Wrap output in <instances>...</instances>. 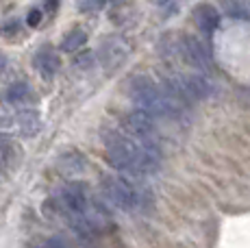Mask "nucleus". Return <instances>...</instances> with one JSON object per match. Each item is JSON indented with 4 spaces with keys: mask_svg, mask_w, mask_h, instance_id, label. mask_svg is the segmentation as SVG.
<instances>
[{
    "mask_svg": "<svg viewBox=\"0 0 250 248\" xmlns=\"http://www.w3.org/2000/svg\"><path fill=\"white\" fill-rule=\"evenodd\" d=\"M104 150H107L109 164L126 174H152L161 164V155L155 144L139 142L135 137H128L126 133L107 135Z\"/></svg>",
    "mask_w": 250,
    "mask_h": 248,
    "instance_id": "1",
    "label": "nucleus"
},
{
    "mask_svg": "<svg viewBox=\"0 0 250 248\" xmlns=\"http://www.w3.org/2000/svg\"><path fill=\"white\" fill-rule=\"evenodd\" d=\"M131 98L135 103L139 111L148 113V116H179L181 103L167 96L161 87H157L152 81L148 79H135L131 83Z\"/></svg>",
    "mask_w": 250,
    "mask_h": 248,
    "instance_id": "2",
    "label": "nucleus"
},
{
    "mask_svg": "<svg viewBox=\"0 0 250 248\" xmlns=\"http://www.w3.org/2000/svg\"><path fill=\"white\" fill-rule=\"evenodd\" d=\"M103 194L113 207L122 209V211H137L144 205L142 189L122 176H104Z\"/></svg>",
    "mask_w": 250,
    "mask_h": 248,
    "instance_id": "3",
    "label": "nucleus"
},
{
    "mask_svg": "<svg viewBox=\"0 0 250 248\" xmlns=\"http://www.w3.org/2000/svg\"><path fill=\"white\" fill-rule=\"evenodd\" d=\"M122 131L128 137H135L139 142H150L155 144V124H152V116L144 111H131L122 118Z\"/></svg>",
    "mask_w": 250,
    "mask_h": 248,
    "instance_id": "4",
    "label": "nucleus"
},
{
    "mask_svg": "<svg viewBox=\"0 0 250 248\" xmlns=\"http://www.w3.org/2000/svg\"><path fill=\"white\" fill-rule=\"evenodd\" d=\"M57 203H59V209L65 216H70V213H85L89 209V200H87V194H85V187L79 183L65 185L59 192V196H57Z\"/></svg>",
    "mask_w": 250,
    "mask_h": 248,
    "instance_id": "5",
    "label": "nucleus"
},
{
    "mask_svg": "<svg viewBox=\"0 0 250 248\" xmlns=\"http://www.w3.org/2000/svg\"><path fill=\"white\" fill-rule=\"evenodd\" d=\"M181 55L187 63L194 65V68H198V70H209L211 68V52L198 37H191V35L183 37Z\"/></svg>",
    "mask_w": 250,
    "mask_h": 248,
    "instance_id": "6",
    "label": "nucleus"
},
{
    "mask_svg": "<svg viewBox=\"0 0 250 248\" xmlns=\"http://www.w3.org/2000/svg\"><path fill=\"white\" fill-rule=\"evenodd\" d=\"M126 57H128V46L124 44L120 37L107 40L103 44V48H100V61H103L104 70H109V72L118 70L120 65L126 61Z\"/></svg>",
    "mask_w": 250,
    "mask_h": 248,
    "instance_id": "7",
    "label": "nucleus"
},
{
    "mask_svg": "<svg viewBox=\"0 0 250 248\" xmlns=\"http://www.w3.org/2000/svg\"><path fill=\"white\" fill-rule=\"evenodd\" d=\"M196 22H198V26L203 28L205 33H213L215 28L220 26V13L215 7H211V4H203V7L196 9Z\"/></svg>",
    "mask_w": 250,
    "mask_h": 248,
    "instance_id": "8",
    "label": "nucleus"
},
{
    "mask_svg": "<svg viewBox=\"0 0 250 248\" xmlns=\"http://www.w3.org/2000/svg\"><path fill=\"white\" fill-rule=\"evenodd\" d=\"M35 65L44 79H52L57 74V70H59V57L50 50H42L35 57Z\"/></svg>",
    "mask_w": 250,
    "mask_h": 248,
    "instance_id": "9",
    "label": "nucleus"
},
{
    "mask_svg": "<svg viewBox=\"0 0 250 248\" xmlns=\"http://www.w3.org/2000/svg\"><path fill=\"white\" fill-rule=\"evenodd\" d=\"M222 4L230 18L250 20V0H222Z\"/></svg>",
    "mask_w": 250,
    "mask_h": 248,
    "instance_id": "10",
    "label": "nucleus"
},
{
    "mask_svg": "<svg viewBox=\"0 0 250 248\" xmlns=\"http://www.w3.org/2000/svg\"><path fill=\"white\" fill-rule=\"evenodd\" d=\"M28 85L22 83V81H18V83H11L7 87V92H4V100H7L9 104H22L24 100L28 98Z\"/></svg>",
    "mask_w": 250,
    "mask_h": 248,
    "instance_id": "11",
    "label": "nucleus"
},
{
    "mask_svg": "<svg viewBox=\"0 0 250 248\" xmlns=\"http://www.w3.org/2000/svg\"><path fill=\"white\" fill-rule=\"evenodd\" d=\"M85 41H87V33L81 31V28H74V31H70L68 35L63 37V41H61V50L63 52H76Z\"/></svg>",
    "mask_w": 250,
    "mask_h": 248,
    "instance_id": "12",
    "label": "nucleus"
},
{
    "mask_svg": "<svg viewBox=\"0 0 250 248\" xmlns=\"http://www.w3.org/2000/svg\"><path fill=\"white\" fill-rule=\"evenodd\" d=\"M18 122H20V131L22 135H35L37 131H40V118L35 116L33 111H24L20 113V118H18Z\"/></svg>",
    "mask_w": 250,
    "mask_h": 248,
    "instance_id": "13",
    "label": "nucleus"
},
{
    "mask_svg": "<svg viewBox=\"0 0 250 248\" xmlns=\"http://www.w3.org/2000/svg\"><path fill=\"white\" fill-rule=\"evenodd\" d=\"M157 7H159L163 13L170 16V13H174L176 9H179V0H157Z\"/></svg>",
    "mask_w": 250,
    "mask_h": 248,
    "instance_id": "14",
    "label": "nucleus"
},
{
    "mask_svg": "<svg viewBox=\"0 0 250 248\" xmlns=\"http://www.w3.org/2000/svg\"><path fill=\"white\" fill-rule=\"evenodd\" d=\"M104 4V0H85L83 4H81V9L83 11H100Z\"/></svg>",
    "mask_w": 250,
    "mask_h": 248,
    "instance_id": "15",
    "label": "nucleus"
},
{
    "mask_svg": "<svg viewBox=\"0 0 250 248\" xmlns=\"http://www.w3.org/2000/svg\"><path fill=\"white\" fill-rule=\"evenodd\" d=\"M26 22H28L31 26H37V24H40V22H42V11H40V9H33V11L28 13Z\"/></svg>",
    "mask_w": 250,
    "mask_h": 248,
    "instance_id": "16",
    "label": "nucleus"
},
{
    "mask_svg": "<svg viewBox=\"0 0 250 248\" xmlns=\"http://www.w3.org/2000/svg\"><path fill=\"white\" fill-rule=\"evenodd\" d=\"M89 63H94V55H91V52H83V55L76 59V65H89Z\"/></svg>",
    "mask_w": 250,
    "mask_h": 248,
    "instance_id": "17",
    "label": "nucleus"
},
{
    "mask_svg": "<svg viewBox=\"0 0 250 248\" xmlns=\"http://www.w3.org/2000/svg\"><path fill=\"white\" fill-rule=\"evenodd\" d=\"M9 144H11V140H9L7 135H2V133H0V152L7 150V148H9Z\"/></svg>",
    "mask_w": 250,
    "mask_h": 248,
    "instance_id": "18",
    "label": "nucleus"
},
{
    "mask_svg": "<svg viewBox=\"0 0 250 248\" xmlns=\"http://www.w3.org/2000/svg\"><path fill=\"white\" fill-rule=\"evenodd\" d=\"M4 68H7V57H4L2 52H0V72H2Z\"/></svg>",
    "mask_w": 250,
    "mask_h": 248,
    "instance_id": "19",
    "label": "nucleus"
},
{
    "mask_svg": "<svg viewBox=\"0 0 250 248\" xmlns=\"http://www.w3.org/2000/svg\"><path fill=\"white\" fill-rule=\"evenodd\" d=\"M0 168H2V152H0Z\"/></svg>",
    "mask_w": 250,
    "mask_h": 248,
    "instance_id": "20",
    "label": "nucleus"
}]
</instances>
